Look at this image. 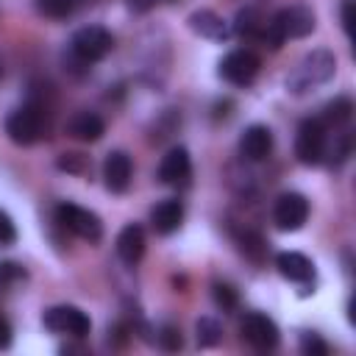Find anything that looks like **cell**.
Segmentation results:
<instances>
[{"mask_svg":"<svg viewBox=\"0 0 356 356\" xmlns=\"http://www.w3.org/2000/svg\"><path fill=\"white\" fill-rule=\"evenodd\" d=\"M314 31V11L309 6H286L281 8L273 19H267V33H264V42L278 50L286 39H303Z\"/></svg>","mask_w":356,"mask_h":356,"instance_id":"cell-1","label":"cell"},{"mask_svg":"<svg viewBox=\"0 0 356 356\" xmlns=\"http://www.w3.org/2000/svg\"><path fill=\"white\" fill-rule=\"evenodd\" d=\"M334 70H337V58L334 53L328 50H312L298 67L295 72L286 78V89L295 92V95H303V92H312L323 83H328L334 78Z\"/></svg>","mask_w":356,"mask_h":356,"instance_id":"cell-2","label":"cell"},{"mask_svg":"<svg viewBox=\"0 0 356 356\" xmlns=\"http://www.w3.org/2000/svg\"><path fill=\"white\" fill-rule=\"evenodd\" d=\"M6 134L14 145H33L44 136V117L39 106H22L6 120Z\"/></svg>","mask_w":356,"mask_h":356,"instance_id":"cell-3","label":"cell"},{"mask_svg":"<svg viewBox=\"0 0 356 356\" xmlns=\"http://www.w3.org/2000/svg\"><path fill=\"white\" fill-rule=\"evenodd\" d=\"M70 47H72V53H75L81 61L92 64V61H100L103 56L111 53L114 36H111L106 28H100V25H86V28H81V31L72 33Z\"/></svg>","mask_w":356,"mask_h":356,"instance_id":"cell-4","label":"cell"},{"mask_svg":"<svg viewBox=\"0 0 356 356\" xmlns=\"http://www.w3.org/2000/svg\"><path fill=\"white\" fill-rule=\"evenodd\" d=\"M56 220H58L70 234H75V236H81V239H86V242H97V239L103 236V222H100V217H97L95 211H89V209L75 206V203H61V206L56 209Z\"/></svg>","mask_w":356,"mask_h":356,"instance_id":"cell-5","label":"cell"},{"mask_svg":"<svg viewBox=\"0 0 356 356\" xmlns=\"http://www.w3.org/2000/svg\"><path fill=\"white\" fill-rule=\"evenodd\" d=\"M295 156L300 164H320L325 156V125L320 120H303L295 136Z\"/></svg>","mask_w":356,"mask_h":356,"instance_id":"cell-6","label":"cell"},{"mask_svg":"<svg viewBox=\"0 0 356 356\" xmlns=\"http://www.w3.org/2000/svg\"><path fill=\"white\" fill-rule=\"evenodd\" d=\"M44 325L56 334H70V337H86L92 328V320L86 312L78 306H53L44 312Z\"/></svg>","mask_w":356,"mask_h":356,"instance_id":"cell-7","label":"cell"},{"mask_svg":"<svg viewBox=\"0 0 356 356\" xmlns=\"http://www.w3.org/2000/svg\"><path fill=\"white\" fill-rule=\"evenodd\" d=\"M259 56L250 53V50H231L222 61H220V75L228 81V83H236V86H248L256 75H259Z\"/></svg>","mask_w":356,"mask_h":356,"instance_id":"cell-8","label":"cell"},{"mask_svg":"<svg viewBox=\"0 0 356 356\" xmlns=\"http://www.w3.org/2000/svg\"><path fill=\"white\" fill-rule=\"evenodd\" d=\"M309 217V200L298 192H286L275 200V209H273V220L281 231H298L303 228Z\"/></svg>","mask_w":356,"mask_h":356,"instance_id":"cell-9","label":"cell"},{"mask_svg":"<svg viewBox=\"0 0 356 356\" xmlns=\"http://www.w3.org/2000/svg\"><path fill=\"white\" fill-rule=\"evenodd\" d=\"M242 337L259 350H273L278 345V325L261 312H248L242 320Z\"/></svg>","mask_w":356,"mask_h":356,"instance_id":"cell-10","label":"cell"},{"mask_svg":"<svg viewBox=\"0 0 356 356\" xmlns=\"http://www.w3.org/2000/svg\"><path fill=\"white\" fill-rule=\"evenodd\" d=\"M189 175H192V161H189L186 147H172V150H167V156H164L161 164H159V178H161V184H170V186L186 184Z\"/></svg>","mask_w":356,"mask_h":356,"instance_id":"cell-11","label":"cell"},{"mask_svg":"<svg viewBox=\"0 0 356 356\" xmlns=\"http://www.w3.org/2000/svg\"><path fill=\"white\" fill-rule=\"evenodd\" d=\"M239 150H242V156L248 161L267 159L270 150H273V134H270V128L267 125H250V128H245V134L239 139Z\"/></svg>","mask_w":356,"mask_h":356,"instance_id":"cell-12","label":"cell"},{"mask_svg":"<svg viewBox=\"0 0 356 356\" xmlns=\"http://www.w3.org/2000/svg\"><path fill=\"white\" fill-rule=\"evenodd\" d=\"M103 178H106V186L111 192H125L131 184V159L122 150L108 153L106 164H103Z\"/></svg>","mask_w":356,"mask_h":356,"instance_id":"cell-13","label":"cell"},{"mask_svg":"<svg viewBox=\"0 0 356 356\" xmlns=\"http://www.w3.org/2000/svg\"><path fill=\"white\" fill-rule=\"evenodd\" d=\"M150 222H153V231H156V234H164V236L172 234V231H178L181 222H184V203L175 200V197L161 200V203L150 211Z\"/></svg>","mask_w":356,"mask_h":356,"instance_id":"cell-14","label":"cell"},{"mask_svg":"<svg viewBox=\"0 0 356 356\" xmlns=\"http://www.w3.org/2000/svg\"><path fill=\"white\" fill-rule=\"evenodd\" d=\"M117 256L128 267H134L145 256V231H142V225L131 222V225H125L120 231V236H117Z\"/></svg>","mask_w":356,"mask_h":356,"instance_id":"cell-15","label":"cell"},{"mask_svg":"<svg viewBox=\"0 0 356 356\" xmlns=\"http://www.w3.org/2000/svg\"><path fill=\"white\" fill-rule=\"evenodd\" d=\"M275 264H278V273H281L284 278L298 281V284H306V281H312V275H314L312 261H309L303 253H298V250H284V253H278Z\"/></svg>","mask_w":356,"mask_h":356,"instance_id":"cell-16","label":"cell"},{"mask_svg":"<svg viewBox=\"0 0 356 356\" xmlns=\"http://www.w3.org/2000/svg\"><path fill=\"white\" fill-rule=\"evenodd\" d=\"M189 28L195 31V33H200V36H206V39H228V25H225V19L222 17H217L214 11H195L192 17H189Z\"/></svg>","mask_w":356,"mask_h":356,"instance_id":"cell-17","label":"cell"},{"mask_svg":"<svg viewBox=\"0 0 356 356\" xmlns=\"http://www.w3.org/2000/svg\"><path fill=\"white\" fill-rule=\"evenodd\" d=\"M103 131H106V125L95 111H81L70 122V134L75 139H81V142H97L103 136Z\"/></svg>","mask_w":356,"mask_h":356,"instance_id":"cell-18","label":"cell"},{"mask_svg":"<svg viewBox=\"0 0 356 356\" xmlns=\"http://www.w3.org/2000/svg\"><path fill=\"white\" fill-rule=\"evenodd\" d=\"M234 33L245 36V39H259L264 42V33H267V19L256 11V8H242L234 19Z\"/></svg>","mask_w":356,"mask_h":356,"instance_id":"cell-19","label":"cell"},{"mask_svg":"<svg viewBox=\"0 0 356 356\" xmlns=\"http://www.w3.org/2000/svg\"><path fill=\"white\" fill-rule=\"evenodd\" d=\"M350 111H353L350 97H337V100H331V103L325 106L323 120H325L328 125H342V122H348V120H350Z\"/></svg>","mask_w":356,"mask_h":356,"instance_id":"cell-20","label":"cell"},{"mask_svg":"<svg viewBox=\"0 0 356 356\" xmlns=\"http://www.w3.org/2000/svg\"><path fill=\"white\" fill-rule=\"evenodd\" d=\"M195 328H197V342H200V348H214V345L220 342L222 328H220L217 320H211V317H200Z\"/></svg>","mask_w":356,"mask_h":356,"instance_id":"cell-21","label":"cell"},{"mask_svg":"<svg viewBox=\"0 0 356 356\" xmlns=\"http://www.w3.org/2000/svg\"><path fill=\"white\" fill-rule=\"evenodd\" d=\"M36 8H39L44 17L61 19V17H70V14H72L75 0H36Z\"/></svg>","mask_w":356,"mask_h":356,"instance_id":"cell-22","label":"cell"},{"mask_svg":"<svg viewBox=\"0 0 356 356\" xmlns=\"http://www.w3.org/2000/svg\"><path fill=\"white\" fill-rule=\"evenodd\" d=\"M239 248H242V253H248L253 261H261V256H264V242H261L259 234H250V231L239 234Z\"/></svg>","mask_w":356,"mask_h":356,"instance_id":"cell-23","label":"cell"},{"mask_svg":"<svg viewBox=\"0 0 356 356\" xmlns=\"http://www.w3.org/2000/svg\"><path fill=\"white\" fill-rule=\"evenodd\" d=\"M211 295H214V303H217L222 312L236 309V292H234L228 284H214V286H211Z\"/></svg>","mask_w":356,"mask_h":356,"instance_id":"cell-24","label":"cell"},{"mask_svg":"<svg viewBox=\"0 0 356 356\" xmlns=\"http://www.w3.org/2000/svg\"><path fill=\"white\" fill-rule=\"evenodd\" d=\"M86 167H89V161H86V156H81V153H64V156L58 159V170H64V172L81 175V172H86Z\"/></svg>","mask_w":356,"mask_h":356,"instance_id":"cell-25","label":"cell"},{"mask_svg":"<svg viewBox=\"0 0 356 356\" xmlns=\"http://www.w3.org/2000/svg\"><path fill=\"white\" fill-rule=\"evenodd\" d=\"M300 350H303L306 356H325V353H328V345H325L317 334L306 331V334L300 337Z\"/></svg>","mask_w":356,"mask_h":356,"instance_id":"cell-26","label":"cell"},{"mask_svg":"<svg viewBox=\"0 0 356 356\" xmlns=\"http://www.w3.org/2000/svg\"><path fill=\"white\" fill-rule=\"evenodd\" d=\"M159 345H161L164 350H178V348L184 345L181 331H178L175 325H164V328H161V334H159Z\"/></svg>","mask_w":356,"mask_h":356,"instance_id":"cell-27","label":"cell"},{"mask_svg":"<svg viewBox=\"0 0 356 356\" xmlns=\"http://www.w3.org/2000/svg\"><path fill=\"white\" fill-rule=\"evenodd\" d=\"M17 239V228L6 211H0V245H11Z\"/></svg>","mask_w":356,"mask_h":356,"instance_id":"cell-28","label":"cell"},{"mask_svg":"<svg viewBox=\"0 0 356 356\" xmlns=\"http://www.w3.org/2000/svg\"><path fill=\"white\" fill-rule=\"evenodd\" d=\"M353 22H356V3L342 0V28H345L348 36H353Z\"/></svg>","mask_w":356,"mask_h":356,"instance_id":"cell-29","label":"cell"},{"mask_svg":"<svg viewBox=\"0 0 356 356\" xmlns=\"http://www.w3.org/2000/svg\"><path fill=\"white\" fill-rule=\"evenodd\" d=\"M25 273L17 267V264H11V261H6V264H0V281L6 284V281H17V278H22Z\"/></svg>","mask_w":356,"mask_h":356,"instance_id":"cell-30","label":"cell"},{"mask_svg":"<svg viewBox=\"0 0 356 356\" xmlns=\"http://www.w3.org/2000/svg\"><path fill=\"white\" fill-rule=\"evenodd\" d=\"M11 345V325L0 317V348H8Z\"/></svg>","mask_w":356,"mask_h":356,"instance_id":"cell-31","label":"cell"},{"mask_svg":"<svg viewBox=\"0 0 356 356\" xmlns=\"http://www.w3.org/2000/svg\"><path fill=\"white\" fill-rule=\"evenodd\" d=\"M0 75H3V64H0Z\"/></svg>","mask_w":356,"mask_h":356,"instance_id":"cell-32","label":"cell"}]
</instances>
